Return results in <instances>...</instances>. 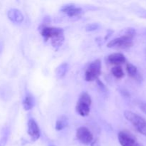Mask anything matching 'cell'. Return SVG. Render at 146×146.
Segmentation results:
<instances>
[{"mask_svg":"<svg viewBox=\"0 0 146 146\" xmlns=\"http://www.w3.org/2000/svg\"><path fill=\"white\" fill-rule=\"evenodd\" d=\"M134 35H135V31L132 29H128L125 35L110 41L107 46L109 48H122V49L130 48L133 44V38Z\"/></svg>","mask_w":146,"mask_h":146,"instance_id":"6da1fadb","label":"cell"},{"mask_svg":"<svg viewBox=\"0 0 146 146\" xmlns=\"http://www.w3.org/2000/svg\"><path fill=\"white\" fill-rule=\"evenodd\" d=\"M41 34L46 40L51 39L54 46H60L64 41V30L55 27H45L42 29Z\"/></svg>","mask_w":146,"mask_h":146,"instance_id":"7a4b0ae2","label":"cell"},{"mask_svg":"<svg viewBox=\"0 0 146 146\" xmlns=\"http://www.w3.org/2000/svg\"><path fill=\"white\" fill-rule=\"evenodd\" d=\"M124 116L129 122L133 124L135 129L143 135H146V121L143 117L132 111H126L124 113Z\"/></svg>","mask_w":146,"mask_h":146,"instance_id":"3957f363","label":"cell"},{"mask_svg":"<svg viewBox=\"0 0 146 146\" xmlns=\"http://www.w3.org/2000/svg\"><path fill=\"white\" fill-rule=\"evenodd\" d=\"M91 99L90 96L86 93H84L80 96L79 100L76 105V111L81 116H86L90 111V106Z\"/></svg>","mask_w":146,"mask_h":146,"instance_id":"277c9868","label":"cell"},{"mask_svg":"<svg viewBox=\"0 0 146 146\" xmlns=\"http://www.w3.org/2000/svg\"><path fill=\"white\" fill-rule=\"evenodd\" d=\"M101 73V62L97 59L91 63L86 71L85 78L87 81H93L98 79Z\"/></svg>","mask_w":146,"mask_h":146,"instance_id":"5b68a950","label":"cell"},{"mask_svg":"<svg viewBox=\"0 0 146 146\" xmlns=\"http://www.w3.org/2000/svg\"><path fill=\"white\" fill-rule=\"evenodd\" d=\"M118 141L122 146H143L137 141L133 135L125 131L119 133Z\"/></svg>","mask_w":146,"mask_h":146,"instance_id":"8992f818","label":"cell"},{"mask_svg":"<svg viewBox=\"0 0 146 146\" xmlns=\"http://www.w3.org/2000/svg\"><path fill=\"white\" fill-rule=\"evenodd\" d=\"M76 138L82 143L88 145L93 141V135L89 130L86 127H81L76 131Z\"/></svg>","mask_w":146,"mask_h":146,"instance_id":"52a82bcc","label":"cell"},{"mask_svg":"<svg viewBox=\"0 0 146 146\" xmlns=\"http://www.w3.org/2000/svg\"><path fill=\"white\" fill-rule=\"evenodd\" d=\"M28 133L33 141H36L40 137V130L36 122L34 119H31L28 122Z\"/></svg>","mask_w":146,"mask_h":146,"instance_id":"ba28073f","label":"cell"},{"mask_svg":"<svg viewBox=\"0 0 146 146\" xmlns=\"http://www.w3.org/2000/svg\"><path fill=\"white\" fill-rule=\"evenodd\" d=\"M61 11L64 13H66L67 15L69 17H75L78 16L82 12V9L81 8L76 7L74 4H68L66 5L61 9Z\"/></svg>","mask_w":146,"mask_h":146,"instance_id":"9c48e42d","label":"cell"},{"mask_svg":"<svg viewBox=\"0 0 146 146\" xmlns=\"http://www.w3.org/2000/svg\"><path fill=\"white\" fill-rule=\"evenodd\" d=\"M8 17L13 22L20 23L24 20V17L21 11L16 9H11L9 11Z\"/></svg>","mask_w":146,"mask_h":146,"instance_id":"30bf717a","label":"cell"},{"mask_svg":"<svg viewBox=\"0 0 146 146\" xmlns=\"http://www.w3.org/2000/svg\"><path fill=\"white\" fill-rule=\"evenodd\" d=\"M108 60L111 64L118 66L125 62V58L124 55H123L121 53H115V54H111L108 56Z\"/></svg>","mask_w":146,"mask_h":146,"instance_id":"8fae6325","label":"cell"},{"mask_svg":"<svg viewBox=\"0 0 146 146\" xmlns=\"http://www.w3.org/2000/svg\"><path fill=\"white\" fill-rule=\"evenodd\" d=\"M67 125H68V118L63 115L57 120L56 123V129L57 131H61V130L66 128Z\"/></svg>","mask_w":146,"mask_h":146,"instance_id":"7c38bea8","label":"cell"},{"mask_svg":"<svg viewBox=\"0 0 146 146\" xmlns=\"http://www.w3.org/2000/svg\"><path fill=\"white\" fill-rule=\"evenodd\" d=\"M23 106L26 111L31 109V108L34 106V102H33V98L31 95H27L26 98H24V102H23Z\"/></svg>","mask_w":146,"mask_h":146,"instance_id":"4fadbf2b","label":"cell"},{"mask_svg":"<svg viewBox=\"0 0 146 146\" xmlns=\"http://www.w3.org/2000/svg\"><path fill=\"white\" fill-rule=\"evenodd\" d=\"M68 70V65L66 64H63L60 65L56 69V76L58 78H62L65 76Z\"/></svg>","mask_w":146,"mask_h":146,"instance_id":"5bb4252c","label":"cell"},{"mask_svg":"<svg viewBox=\"0 0 146 146\" xmlns=\"http://www.w3.org/2000/svg\"><path fill=\"white\" fill-rule=\"evenodd\" d=\"M126 70L130 76L135 78V77L137 76V75H138V70H137V68L135 66L133 65V64H127Z\"/></svg>","mask_w":146,"mask_h":146,"instance_id":"9a60e30c","label":"cell"},{"mask_svg":"<svg viewBox=\"0 0 146 146\" xmlns=\"http://www.w3.org/2000/svg\"><path fill=\"white\" fill-rule=\"evenodd\" d=\"M111 72H112L113 75L114 76L118 78H122L124 76L123 71L122 68L121 66H116L113 67L112 68V70H111Z\"/></svg>","mask_w":146,"mask_h":146,"instance_id":"2e32d148","label":"cell"},{"mask_svg":"<svg viewBox=\"0 0 146 146\" xmlns=\"http://www.w3.org/2000/svg\"><path fill=\"white\" fill-rule=\"evenodd\" d=\"M98 28V25L96 24H88L86 27V30L88 31H94V30H96Z\"/></svg>","mask_w":146,"mask_h":146,"instance_id":"e0dca14e","label":"cell"},{"mask_svg":"<svg viewBox=\"0 0 146 146\" xmlns=\"http://www.w3.org/2000/svg\"><path fill=\"white\" fill-rule=\"evenodd\" d=\"M51 146H54V145H51Z\"/></svg>","mask_w":146,"mask_h":146,"instance_id":"ac0fdd59","label":"cell"}]
</instances>
